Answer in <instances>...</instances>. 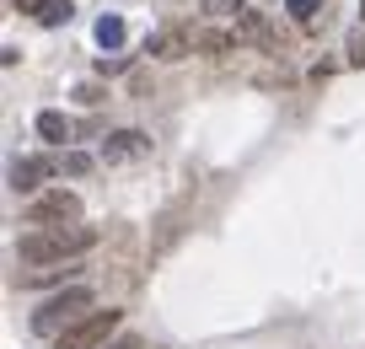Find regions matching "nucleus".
<instances>
[{"instance_id": "1", "label": "nucleus", "mask_w": 365, "mask_h": 349, "mask_svg": "<svg viewBox=\"0 0 365 349\" xmlns=\"http://www.w3.org/2000/svg\"><path fill=\"white\" fill-rule=\"evenodd\" d=\"M86 248H97V231L91 226H38L16 242V258L22 263H70Z\"/></svg>"}, {"instance_id": "2", "label": "nucleus", "mask_w": 365, "mask_h": 349, "mask_svg": "<svg viewBox=\"0 0 365 349\" xmlns=\"http://www.w3.org/2000/svg\"><path fill=\"white\" fill-rule=\"evenodd\" d=\"M81 317H91V290L86 285H70L65 295H54V301H43L33 312V333L38 338H59V333H70Z\"/></svg>"}, {"instance_id": "3", "label": "nucleus", "mask_w": 365, "mask_h": 349, "mask_svg": "<svg viewBox=\"0 0 365 349\" xmlns=\"http://www.w3.org/2000/svg\"><path fill=\"white\" fill-rule=\"evenodd\" d=\"M113 333H118V312L108 306V312L81 317L70 333H59V338H54V349H108V344H113Z\"/></svg>"}, {"instance_id": "4", "label": "nucleus", "mask_w": 365, "mask_h": 349, "mask_svg": "<svg viewBox=\"0 0 365 349\" xmlns=\"http://www.w3.org/2000/svg\"><path fill=\"white\" fill-rule=\"evenodd\" d=\"M81 221V199L70 188H48L27 204V226H76Z\"/></svg>"}, {"instance_id": "5", "label": "nucleus", "mask_w": 365, "mask_h": 349, "mask_svg": "<svg viewBox=\"0 0 365 349\" xmlns=\"http://www.w3.org/2000/svg\"><path fill=\"white\" fill-rule=\"evenodd\" d=\"M54 172H59V156H16L11 161V188L33 193V188H43V178H54Z\"/></svg>"}, {"instance_id": "6", "label": "nucleus", "mask_w": 365, "mask_h": 349, "mask_svg": "<svg viewBox=\"0 0 365 349\" xmlns=\"http://www.w3.org/2000/svg\"><path fill=\"white\" fill-rule=\"evenodd\" d=\"M140 156H150V135H140V129H118L103 146V161H140Z\"/></svg>"}, {"instance_id": "7", "label": "nucleus", "mask_w": 365, "mask_h": 349, "mask_svg": "<svg viewBox=\"0 0 365 349\" xmlns=\"http://www.w3.org/2000/svg\"><path fill=\"white\" fill-rule=\"evenodd\" d=\"M188 49H194V38L178 33V27H161V33L145 38V54H156V59H182Z\"/></svg>"}, {"instance_id": "8", "label": "nucleus", "mask_w": 365, "mask_h": 349, "mask_svg": "<svg viewBox=\"0 0 365 349\" xmlns=\"http://www.w3.org/2000/svg\"><path fill=\"white\" fill-rule=\"evenodd\" d=\"M38 135H43L48 146H65V140L76 135V124H70L65 113H54V108H48V113H38Z\"/></svg>"}, {"instance_id": "9", "label": "nucleus", "mask_w": 365, "mask_h": 349, "mask_svg": "<svg viewBox=\"0 0 365 349\" xmlns=\"http://www.w3.org/2000/svg\"><path fill=\"white\" fill-rule=\"evenodd\" d=\"M91 38H97V49H118L124 44V16H97V27H91Z\"/></svg>"}, {"instance_id": "10", "label": "nucleus", "mask_w": 365, "mask_h": 349, "mask_svg": "<svg viewBox=\"0 0 365 349\" xmlns=\"http://www.w3.org/2000/svg\"><path fill=\"white\" fill-rule=\"evenodd\" d=\"M33 16H38L43 27H59V22H70V0H43Z\"/></svg>"}, {"instance_id": "11", "label": "nucleus", "mask_w": 365, "mask_h": 349, "mask_svg": "<svg viewBox=\"0 0 365 349\" xmlns=\"http://www.w3.org/2000/svg\"><path fill=\"white\" fill-rule=\"evenodd\" d=\"M285 11H290V22H317V11H322V0H285Z\"/></svg>"}, {"instance_id": "12", "label": "nucleus", "mask_w": 365, "mask_h": 349, "mask_svg": "<svg viewBox=\"0 0 365 349\" xmlns=\"http://www.w3.org/2000/svg\"><path fill=\"white\" fill-rule=\"evenodd\" d=\"M59 172H70V178H81V172H91V156H81V151H70V156H59Z\"/></svg>"}, {"instance_id": "13", "label": "nucleus", "mask_w": 365, "mask_h": 349, "mask_svg": "<svg viewBox=\"0 0 365 349\" xmlns=\"http://www.w3.org/2000/svg\"><path fill=\"white\" fill-rule=\"evenodd\" d=\"M210 16H242V0H205Z\"/></svg>"}, {"instance_id": "14", "label": "nucleus", "mask_w": 365, "mask_h": 349, "mask_svg": "<svg viewBox=\"0 0 365 349\" xmlns=\"http://www.w3.org/2000/svg\"><path fill=\"white\" fill-rule=\"evenodd\" d=\"M108 349H140V338H135V333H124V338H113Z\"/></svg>"}, {"instance_id": "15", "label": "nucleus", "mask_w": 365, "mask_h": 349, "mask_svg": "<svg viewBox=\"0 0 365 349\" xmlns=\"http://www.w3.org/2000/svg\"><path fill=\"white\" fill-rule=\"evenodd\" d=\"M16 6H22V11H38V6H43V0H16Z\"/></svg>"}, {"instance_id": "16", "label": "nucleus", "mask_w": 365, "mask_h": 349, "mask_svg": "<svg viewBox=\"0 0 365 349\" xmlns=\"http://www.w3.org/2000/svg\"><path fill=\"white\" fill-rule=\"evenodd\" d=\"M360 16H365V0H360Z\"/></svg>"}]
</instances>
